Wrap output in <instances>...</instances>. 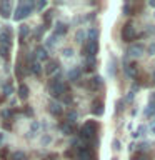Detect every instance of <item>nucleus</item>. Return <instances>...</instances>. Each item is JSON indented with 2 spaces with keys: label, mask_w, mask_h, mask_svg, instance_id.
<instances>
[{
  "label": "nucleus",
  "mask_w": 155,
  "mask_h": 160,
  "mask_svg": "<svg viewBox=\"0 0 155 160\" xmlns=\"http://www.w3.org/2000/svg\"><path fill=\"white\" fill-rule=\"evenodd\" d=\"M18 97L22 98V100H27L28 98V87L25 83H20V87H18Z\"/></svg>",
  "instance_id": "21"
},
{
  "label": "nucleus",
  "mask_w": 155,
  "mask_h": 160,
  "mask_svg": "<svg viewBox=\"0 0 155 160\" xmlns=\"http://www.w3.org/2000/svg\"><path fill=\"white\" fill-rule=\"evenodd\" d=\"M8 53H10V47H7V45H0V55H2L5 60H8Z\"/></svg>",
  "instance_id": "26"
},
{
  "label": "nucleus",
  "mask_w": 155,
  "mask_h": 160,
  "mask_svg": "<svg viewBox=\"0 0 155 160\" xmlns=\"http://www.w3.org/2000/svg\"><path fill=\"white\" fill-rule=\"evenodd\" d=\"M23 112H25V115H28V117H32V115H33V110L30 108L28 105H27V107H25V110H23Z\"/></svg>",
  "instance_id": "39"
},
{
  "label": "nucleus",
  "mask_w": 155,
  "mask_h": 160,
  "mask_svg": "<svg viewBox=\"0 0 155 160\" xmlns=\"http://www.w3.org/2000/svg\"><path fill=\"white\" fill-rule=\"evenodd\" d=\"M93 158H95L93 152L88 147H85V145L78 147V150H77V160H93Z\"/></svg>",
  "instance_id": "7"
},
{
  "label": "nucleus",
  "mask_w": 155,
  "mask_h": 160,
  "mask_svg": "<svg viewBox=\"0 0 155 160\" xmlns=\"http://www.w3.org/2000/svg\"><path fill=\"white\" fill-rule=\"evenodd\" d=\"M97 38H98V30L97 28H90L88 30V40L90 42H97Z\"/></svg>",
  "instance_id": "24"
},
{
  "label": "nucleus",
  "mask_w": 155,
  "mask_h": 160,
  "mask_svg": "<svg viewBox=\"0 0 155 160\" xmlns=\"http://www.w3.org/2000/svg\"><path fill=\"white\" fill-rule=\"evenodd\" d=\"M133 100V92H128V95H127V102H132Z\"/></svg>",
  "instance_id": "44"
},
{
  "label": "nucleus",
  "mask_w": 155,
  "mask_h": 160,
  "mask_svg": "<svg viewBox=\"0 0 155 160\" xmlns=\"http://www.w3.org/2000/svg\"><path fill=\"white\" fill-rule=\"evenodd\" d=\"M150 128H152V132H153V133H155V122H153V123H152V127H150Z\"/></svg>",
  "instance_id": "47"
},
{
  "label": "nucleus",
  "mask_w": 155,
  "mask_h": 160,
  "mask_svg": "<svg viewBox=\"0 0 155 160\" xmlns=\"http://www.w3.org/2000/svg\"><path fill=\"white\" fill-rule=\"evenodd\" d=\"M147 52H148V55H155V42H152V43L148 45Z\"/></svg>",
  "instance_id": "37"
},
{
  "label": "nucleus",
  "mask_w": 155,
  "mask_h": 160,
  "mask_svg": "<svg viewBox=\"0 0 155 160\" xmlns=\"http://www.w3.org/2000/svg\"><path fill=\"white\" fill-rule=\"evenodd\" d=\"M67 30H68V25L67 23H63V22H57V25H55V35L57 37H62V35L67 33Z\"/></svg>",
  "instance_id": "14"
},
{
  "label": "nucleus",
  "mask_w": 155,
  "mask_h": 160,
  "mask_svg": "<svg viewBox=\"0 0 155 160\" xmlns=\"http://www.w3.org/2000/svg\"><path fill=\"white\" fill-rule=\"evenodd\" d=\"M150 103H152V105H153V107H155V93L152 95V98H150Z\"/></svg>",
  "instance_id": "46"
},
{
  "label": "nucleus",
  "mask_w": 155,
  "mask_h": 160,
  "mask_svg": "<svg viewBox=\"0 0 155 160\" xmlns=\"http://www.w3.org/2000/svg\"><path fill=\"white\" fill-rule=\"evenodd\" d=\"M10 160H27V155L23 152H13L10 155Z\"/></svg>",
  "instance_id": "25"
},
{
  "label": "nucleus",
  "mask_w": 155,
  "mask_h": 160,
  "mask_svg": "<svg viewBox=\"0 0 155 160\" xmlns=\"http://www.w3.org/2000/svg\"><path fill=\"white\" fill-rule=\"evenodd\" d=\"M67 88H68V87L62 82V80H60V77H53V78L48 82V93L52 95L53 98H60L62 95H65Z\"/></svg>",
  "instance_id": "2"
},
{
  "label": "nucleus",
  "mask_w": 155,
  "mask_h": 160,
  "mask_svg": "<svg viewBox=\"0 0 155 160\" xmlns=\"http://www.w3.org/2000/svg\"><path fill=\"white\" fill-rule=\"evenodd\" d=\"M55 38H57V35H52V37H48L47 38V48H53L55 47Z\"/></svg>",
  "instance_id": "29"
},
{
  "label": "nucleus",
  "mask_w": 155,
  "mask_h": 160,
  "mask_svg": "<svg viewBox=\"0 0 155 160\" xmlns=\"http://www.w3.org/2000/svg\"><path fill=\"white\" fill-rule=\"evenodd\" d=\"M145 52V47L142 43H135V45H130L128 50H127V55L128 57H133V58H138V57H142Z\"/></svg>",
  "instance_id": "6"
},
{
  "label": "nucleus",
  "mask_w": 155,
  "mask_h": 160,
  "mask_svg": "<svg viewBox=\"0 0 155 160\" xmlns=\"http://www.w3.org/2000/svg\"><path fill=\"white\" fill-rule=\"evenodd\" d=\"M45 7H47V2H45V0H40V2L35 3V8L37 10H43Z\"/></svg>",
  "instance_id": "33"
},
{
  "label": "nucleus",
  "mask_w": 155,
  "mask_h": 160,
  "mask_svg": "<svg viewBox=\"0 0 155 160\" xmlns=\"http://www.w3.org/2000/svg\"><path fill=\"white\" fill-rule=\"evenodd\" d=\"M88 87L92 90H98L100 87H102V78L100 77H92L88 80Z\"/></svg>",
  "instance_id": "17"
},
{
  "label": "nucleus",
  "mask_w": 155,
  "mask_h": 160,
  "mask_svg": "<svg viewBox=\"0 0 155 160\" xmlns=\"http://www.w3.org/2000/svg\"><path fill=\"white\" fill-rule=\"evenodd\" d=\"M93 68H95V57H88L85 60V70H87V72H92Z\"/></svg>",
  "instance_id": "23"
},
{
  "label": "nucleus",
  "mask_w": 155,
  "mask_h": 160,
  "mask_svg": "<svg viewBox=\"0 0 155 160\" xmlns=\"http://www.w3.org/2000/svg\"><path fill=\"white\" fill-rule=\"evenodd\" d=\"M135 35H137V32H135L132 23H125L122 27V40H125V42H132V40L135 38Z\"/></svg>",
  "instance_id": "5"
},
{
  "label": "nucleus",
  "mask_w": 155,
  "mask_h": 160,
  "mask_svg": "<svg viewBox=\"0 0 155 160\" xmlns=\"http://www.w3.org/2000/svg\"><path fill=\"white\" fill-rule=\"evenodd\" d=\"M15 113H17V110H15V108H12V110H3L2 117H3L5 120H8V118H12V117H13Z\"/></svg>",
  "instance_id": "27"
},
{
  "label": "nucleus",
  "mask_w": 155,
  "mask_h": 160,
  "mask_svg": "<svg viewBox=\"0 0 155 160\" xmlns=\"http://www.w3.org/2000/svg\"><path fill=\"white\" fill-rule=\"evenodd\" d=\"M12 10H13V5L12 2H0V15H2L3 18H8L10 17V13H12Z\"/></svg>",
  "instance_id": "9"
},
{
  "label": "nucleus",
  "mask_w": 155,
  "mask_h": 160,
  "mask_svg": "<svg viewBox=\"0 0 155 160\" xmlns=\"http://www.w3.org/2000/svg\"><path fill=\"white\" fill-rule=\"evenodd\" d=\"M57 68H58V62H57V60H48L47 67H45V72H47L48 75H52Z\"/></svg>",
  "instance_id": "19"
},
{
  "label": "nucleus",
  "mask_w": 155,
  "mask_h": 160,
  "mask_svg": "<svg viewBox=\"0 0 155 160\" xmlns=\"http://www.w3.org/2000/svg\"><path fill=\"white\" fill-rule=\"evenodd\" d=\"M97 52H98V42H88L83 45L82 47V53L85 55V57H95V55H97Z\"/></svg>",
  "instance_id": "4"
},
{
  "label": "nucleus",
  "mask_w": 155,
  "mask_h": 160,
  "mask_svg": "<svg viewBox=\"0 0 155 160\" xmlns=\"http://www.w3.org/2000/svg\"><path fill=\"white\" fill-rule=\"evenodd\" d=\"M48 112L53 115V117H60L63 112V107L60 105L58 102H55V100H52V102L48 103Z\"/></svg>",
  "instance_id": "10"
},
{
  "label": "nucleus",
  "mask_w": 155,
  "mask_h": 160,
  "mask_svg": "<svg viewBox=\"0 0 155 160\" xmlns=\"http://www.w3.org/2000/svg\"><path fill=\"white\" fill-rule=\"evenodd\" d=\"M33 53H35V58L37 60H48V53H47V48L45 47H37Z\"/></svg>",
  "instance_id": "15"
},
{
  "label": "nucleus",
  "mask_w": 155,
  "mask_h": 160,
  "mask_svg": "<svg viewBox=\"0 0 155 160\" xmlns=\"http://www.w3.org/2000/svg\"><path fill=\"white\" fill-rule=\"evenodd\" d=\"M38 122H32V132H35V130H38Z\"/></svg>",
  "instance_id": "43"
},
{
  "label": "nucleus",
  "mask_w": 155,
  "mask_h": 160,
  "mask_svg": "<svg viewBox=\"0 0 155 160\" xmlns=\"http://www.w3.org/2000/svg\"><path fill=\"white\" fill-rule=\"evenodd\" d=\"M0 157H2L3 160L7 158L8 157V148H2V150H0Z\"/></svg>",
  "instance_id": "38"
},
{
  "label": "nucleus",
  "mask_w": 155,
  "mask_h": 160,
  "mask_svg": "<svg viewBox=\"0 0 155 160\" xmlns=\"http://www.w3.org/2000/svg\"><path fill=\"white\" fill-rule=\"evenodd\" d=\"M145 130H147V127H145V125H140V127L137 128V132L133 133V137H138V135H143V132Z\"/></svg>",
  "instance_id": "34"
},
{
  "label": "nucleus",
  "mask_w": 155,
  "mask_h": 160,
  "mask_svg": "<svg viewBox=\"0 0 155 160\" xmlns=\"http://www.w3.org/2000/svg\"><path fill=\"white\" fill-rule=\"evenodd\" d=\"M45 30H47V28H45L43 25H42V27H38V30H35V38H37V40H40V38H42V35H43V32H45Z\"/></svg>",
  "instance_id": "31"
},
{
  "label": "nucleus",
  "mask_w": 155,
  "mask_h": 160,
  "mask_svg": "<svg viewBox=\"0 0 155 160\" xmlns=\"http://www.w3.org/2000/svg\"><path fill=\"white\" fill-rule=\"evenodd\" d=\"M60 128H62V132L65 135H72L75 132V127H73V123H70V122H63L62 125H60Z\"/></svg>",
  "instance_id": "18"
},
{
  "label": "nucleus",
  "mask_w": 155,
  "mask_h": 160,
  "mask_svg": "<svg viewBox=\"0 0 155 160\" xmlns=\"http://www.w3.org/2000/svg\"><path fill=\"white\" fill-rule=\"evenodd\" d=\"M153 82H155V73H153Z\"/></svg>",
  "instance_id": "50"
},
{
  "label": "nucleus",
  "mask_w": 155,
  "mask_h": 160,
  "mask_svg": "<svg viewBox=\"0 0 155 160\" xmlns=\"http://www.w3.org/2000/svg\"><path fill=\"white\" fill-rule=\"evenodd\" d=\"M133 160H150L147 155H143V153H140V155H137V157H135Z\"/></svg>",
  "instance_id": "40"
},
{
  "label": "nucleus",
  "mask_w": 155,
  "mask_h": 160,
  "mask_svg": "<svg viewBox=\"0 0 155 160\" xmlns=\"http://www.w3.org/2000/svg\"><path fill=\"white\" fill-rule=\"evenodd\" d=\"M2 140H3V133L0 132V143H2Z\"/></svg>",
  "instance_id": "49"
},
{
  "label": "nucleus",
  "mask_w": 155,
  "mask_h": 160,
  "mask_svg": "<svg viewBox=\"0 0 155 160\" xmlns=\"http://www.w3.org/2000/svg\"><path fill=\"white\" fill-rule=\"evenodd\" d=\"M83 38H85V32H83L82 28L77 30V33H75V40H77L78 43H82V42H83Z\"/></svg>",
  "instance_id": "28"
},
{
  "label": "nucleus",
  "mask_w": 155,
  "mask_h": 160,
  "mask_svg": "<svg viewBox=\"0 0 155 160\" xmlns=\"http://www.w3.org/2000/svg\"><path fill=\"white\" fill-rule=\"evenodd\" d=\"M150 5H152V7H155V0H150V2H148Z\"/></svg>",
  "instance_id": "48"
},
{
  "label": "nucleus",
  "mask_w": 155,
  "mask_h": 160,
  "mask_svg": "<svg viewBox=\"0 0 155 160\" xmlns=\"http://www.w3.org/2000/svg\"><path fill=\"white\" fill-rule=\"evenodd\" d=\"M123 13H125V15H130V5H128V3L123 5Z\"/></svg>",
  "instance_id": "42"
},
{
  "label": "nucleus",
  "mask_w": 155,
  "mask_h": 160,
  "mask_svg": "<svg viewBox=\"0 0 155 160\" xmlns=\"http://www.w3.org/2000/svg\"><path fill=\"white\" fill-rule=\"evenodd\" d=\"M113 150H120V140H113Z\"/></svg>",
  "instance_id": "41"
},
{
  "label": "nucleus",
  "mask_w": 155,
  "mask_h": 160,
  "mask_svg": "<svg viewBox=\"0 0 155 160\" xmlns=\"http://www.w3.org/2000/svg\"><path fill=\"white\" fill-rule=\"evenodd\" d=\"M97 128H98L97 122H93V120H88V122H85V123H83V127L80 128V138H82L85 143L95 142Z\"/></svg>",
  "instance_id": "1"
},
{
  "label": "nucleus",
  "mask_w": 155,
  "mask_h": 160,
  "mask_svg": "<svg viewBox=\"0 0 155 160\" xmlns=\"http://www.w3.org/2000/svg\"><path fill=\"white\" fill-rule=\"evenodd\" d=\"M28 33H30V27H28V25H20V28H18V40L23 43L25 40H27Z\"/></svg>",
  "instance_id": "13"
},
{
  "label": "nucleus",
  "mask_w": 155,
  "mask_h": 160,
  "mask_svg": "<svg viewBox=\"0 0 155 160\" xmlns=\"http://www.w3.org/2000/svg\"><path fill=\"white\" fill-rule=\"evenodd\" d=\"M92 113L100 117V115H103V102L102 100H93L92 102Z\"/></svg>",
  "instance_id": "11"
},
{
  "label": "nucleus",
  "mask_w": 155,
  "mask_h": 160,
  "mask_svg": "<svg viewBox=\"0 0 155 160\" xmlns=\"http://www.w3.org/2000/svg\"><path fill=\"white\" fill-rule=\"evenodd\" d=\"M52 15H53V10H47L43 13V27L45 28H48L50 23H52Z\"/></svg>",
  "instance_id": "22"
},
{
  "label": "nucleus",
  "mask_w": 155,
  "mask_h": 160,
  "mask_svg": "<svg viewBox=\"0 0 155 160\" xmlns=\"http://www.w3.org/2000/svg\"><path fill=\"white\" fill-rule=\"evenodd\" d=\"M67 122H70V123H73L75 122V118H77V112H73V110H72V112H68V115H67Z\"/></svg>",
  "instance_id": "32"
},
{
  "label": "nucleus",
  "mask_w": 155,
  "mask_h": 160,
  "mask_svg": "<svg viewBox=\"0 0 155 160\" xmlns=\"http://www.w3.org/2000/svg\"><path fill=\"white\" fill-rule=\"evenodd\" d=\"M80 77H82V68L80 67H75V68H72L68 72V80L70 82H77Z\"/></svg>",
  "instance_id": "16"
},
{
  "label": "nucleus",
  "mask_w": 155,
  "mask_h": 160,
  "mask_svg": "<svg viewBox=\"0 0 155 160\" xmlns=\"http://www.w3.org/2000/svg\"><path fill=\"white\" fill-rule=\"evenodd\" d=\"M123 70H125V73H127L128 77H132V78L137 77V72H138V70H137V63H125Z\"/></svg>",
  "instance_id": "12"
},
{
  "label": "nucleus",
  "mask_w": 155,
  "mask_h": 160,
  "mask_svg": "<svg viewBox=\"0 0 155 160\" xmlns=\"http://www.w3.org/2000/svg\"><path fill=\"white\" fill-rule=\"evenodd\" d=\"M33 8H35V3L28 2V0H25V2H20V3L17 5V8H15V12H13V20L20 22L22 18L28 17V15L32 13Z\"/></svg>",
  "instance_id": "3"
},
{
  "label": "nucleus",
  "mask_w": 155,
  "mask_h": 160,
  "mask_svg": "<svg viewBox=\"0 0 155 160\" xmlns=\"http://www.w3.org/2000/svg\"><path fill=\"white\" fill-rule=\"evenodd\" d=\"M112 160H118V158H112Z\"/></svg>",
  "instance_id": "51"
},
{
  "label": "nucleus",
  "mask_w": 155,
  "mask_h": 160,
  "mask_svg": "<svg viewBox=\"0 0 155 160\" xmlns=\"http://www.w3.org/2000/svg\"><path fill=\"white\" fill-rule=\"evenodd\" d=\"M147 147H148V145H147V143H142V145H138V150H142V152H143V150H145V148H147Z\"/></svg>",
  "instance_id": "45"
},
{
  "label": "nucleus",
  "mask_w": 155,
  "mask_h": 160,
  "mask_svg": "<svg viewBox=\"0 0 155 160\" xmlns=\"http://www.w3.org/2000/svg\"><path fill=\"white\" fill-rule=\"evenodd\" d=\"M2 90H3V95H5V97H8V95H12V93H13V90H15V88H13V83H12V80H8V82H5Z\"/></svg>",
  "instance_id": "20"
},
{
  "label": "nucleus",
  "mask_w": 155,
  "mask_h": 160,
  "mask_svg": "<svg viewBox=\"0 0 155 160\" xmlns=\"http://www.w3.org/2000/svg\"><path fill=\"white\" fill-rule=\"evenodd\" d=\"M15 73H17V77H18V78H22V77H23V72H22V65H20V63L17 65V67H15Z\"/></svg>",
  "instance_id": "35"
},
{
  "label": "nucleus",
  "mask_w": 155,
  "mask_h": 160,
  "mask_svg": "<svg viewBox=\"0 0 155 160\" xmlns=\"http://www.w3.org/2000/svg\"><path fill=\"white\" fill-rule=\"evenodd\" d=\"M145 115H147V117H152V115H155V107L152 103H148V107L145 108Z\"/></svg>",
  "instance_id": "30"
},
{
  "label": "nucleus",
  "mask_w": 155,
  "mask_h": 160,
  "mask_svg": "<svg viewBox=\"0 0 155 160\" xmlns=\"http://www.w3.org/2000/svg\"><path fill=\"white\" fill-rule=\"evenodd\" d=\"M0 45H7V47H12V28H3L0 32Z\"/></svg>",
  "instance_id": "8"
},
{
  "label": "nucleus",
  "mask_w": 155,
  "mask_h": 160,
  "mask_svg": "<svg viewBox=\"0 0 155 160\" xmlns=\"http://www.w3.org/2000/svg\"><path fill=\"white\" fill-rule=\"evenodd\" d=\"M63 57H67V58H70V57H72V55H73V50L72 48H63Z\"/></svg>",
  "instance_id": "36"
}]
</instances>
